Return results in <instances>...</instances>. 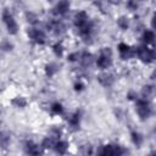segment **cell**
I'll use <instances>...</instances> for the list:
<instances>
[{"instance_id":"1f68e13d","label":"cell","mask_w":156,"mask_h":156,"mask_svg":"<svg viewBox=\"0 0 156 156\" xmlns=\"http://www.w3.org/2000/svg\"><path fill=\"white\" fill-rule=\"evenodd\" d=\"M155 155H156V154H155V151H151V152H150V155H149V156H155Z\"/></svg>"},{"instance_id":"2e32d148","label":"cell","mask_w":156,"mask_h":156,"mask_svg":"<svg viewBox=\"0 0 156 156\" xmlns=\"http://www.w3.org/2000/svg\"><path fill=\"white\" fill-rule=\"evenodd\" d=\"M143 136H141V134L140 133H138V132H132V141L136 145V146H140L141 144H143Z\"/></svg>"},{"instance_id":"484cf974","label":"cell","mask_w":156,"mask_h":156,"mask_svg":"<svg viewBox=\"0 0 156 156\" xmlns=\"http://www.w3.org/2000/svg\"><path fill=\"white\" fill-rule=\"evenodd\" d=\"M100 55L106 56V57H112V51H111L110 48H102L101 51H100Z\"/></svg>"},{"instance_id":"7a4b0ae2","label":"cell","mask_w":156,"mask_h":156,"mask_svg":"<svg viewBox=\"0 0 156 156\" xmlns=\"http://www.w3.org/2000/svg\"><path fill=\"white\" fill-rule=\"evenodd\" d=\"M135 54L138 55V57L144 61V62H151L154 61L155 58V54H154V50L149 49L146 45H140L136 50H135Z\"/></svg>"},{"instance_id":"30bf717a","label":"cell","mask_w":156,"mask_h":156,"mask_svg":"<svg viewBox=\"0 0 156 156\" xmlns=\"http://www.w3.org/2000/svg\"><path fill=\"white\" fill-rule=\"evenodd\" d=\"M78 29H79L80 35L87 38V37H89V35H90V33H91V29H93V23H91L90 21H88L87 23H84L83 26H80Z\"/></svg>"},{"instance_id":"d6986e66","label":"cell","mask_w":156,"mask_h":156,"mask_svg":"<svg viewBox=\"0 0 156 156\" xmlns=\"http://www.w3.org/2000/svg\"><path fill=\"white\" fill-rule=\"evenodd\" d=\"M51 111H52L55 115H61V113L63 112V107H62V105H61L60 102H54V104L51 105Z\"/></svg>"},{"instance_id":"9a60e30c","label":"cell","mask_w":156,"mask_h":156,"mask_svg":"<svg viewBox=\"0 0 156 156\" xmlns=\"http://www.w3.org/2000/svg\"><path fill=\"white\" fill-rule=\"evenodd\" d=\"M154 39H155V34H154V32L146 29V30L144 32V34H143V40H144L146 44H149V43H152Z\"/></svg>"},{"instance_id":"8992f818","label":"cell","mask_w":156,"mask_h":156,"mask_svg":"<svg viewBox=\"0 0 156 156\" xmlns=\"http://www.w3.org/2000/svg\"><path fill=\"white\" fill-rule=\"evenodd\" d=\"M89 20H88V15H87V12H84V11H79V12H77L76 13V16H74V24H76V27H80V26H83L84 23H87Z\"/></svg>"},{"instance_id":"cb8c5ba5","label":"cell","mask_w":156,"mask_h":156,"mask_svg":"<svg viewBox=\"0 0 156 156\" xmlns=\"http://www.w3.org/2000/svg\"><path fill=\"white\" fill-rule=\"evenodd\" d=\"M52 50H54V52H55V55L56 56H61L62 55V52H63V48H62V45L61 44H55L54 46H52Z\"/></svg>"},{"instance_id":"4fadbf2b","label":"cell","mask_w":156,"mask_h":156,"mask_svg":"<svg viewBox=\"0 0 156 156\" xmlns=\"http://www.w3.org/2000/svg\"><path fill=\"white\" fill-rule=\"evenodd\" d=\"M79 58H80V62H82L83 66H89L93 62V55L89 54V52H83L79 56Z\"/></svg>"},{"instance_id":"e0dca14e","label":"cell","mask_w":156,"mask_h":156,"mask_svg":"<svg viewBox=\"0 0 156 156\" xmlns=\"http://www.w3.org/2000/svg\"><path fill=\"white\" fill-rule=\"evenodd\" d=\"M55 143H56V141L54 140V138H52V136H48V138H45V139L43 140L41 146H43L44 149H51V147H54Z\"/></svg>"},{"instance_id":"4dcf8cb0","label":"cell","mask_w":156,"mask_h":156,"mask_svg":"<svg viewBox=\"0 0 156 156\" xmlns=\"http://www.w3.org/2000/svg\"><path fill=\"white\" fill-rule=\"evenodd\" d=\"M127 5L130 7V10H136V7H138V4L136 2H128Z\"/></svg>"},{"instance_id":"f1b7e54d","label":"cell","mask_w":156,"mask_h":156,"mask_svg":"<svg viewBox=\"0 0 156 156\" xmlns=\"http://www.w3.org/2000/svg\"><path fill=\"white\" fill-rule=\"evenodd\" d=\"M1 46H2V49H4V50H6V51H9V50H11V49H12V44H11L10 41H4Z\"/></svg>"},{"instance_id":"52a82bcc","label":"cell","mask_w":156,"mask_h":156,"mask_svg":"<svg viewBox=\"0 0 156 156\" xmlns=\"http://www.w3.org/2000/svg\"><path fill=\"white\" fill-rule=\"evenodd\" d=\"M118 50H119L121 56H122L123 58H127V57H129V56H133V55H134V52H133L132 48H130L129 45L124 44V43H119V44H118Z\"/></svg>"},{"instance_id":"7c38bea8","label":"cell","mask_w":156,"mask_h":156,"mask_svg":"<svg viewBox=\"0 0 156 156\" xmlns=\"http://www.w3.org/2000/svg\"><path fill=\"white\" fill-rule=\"evenodd\" d=\"M98 156H113V145H105V146H102L99 150Z\"/></svg>"},{"instance_id":"8fae6325","label":"cell","mask_w":156,"mask_h":156,"mask_svg":"<svg viewBox=\"0 0 156 156\" xmlns=\"http://www.w3.org/2000/svg\"><path fill=\"white\" fill-rule=\"evenodd\" d=\"M54 147H55V150H56V152L58 155H65L67 149H68V145H67L66 141H56Z\"/></svg>"},{"instance_id":"4316f807","label":"cell","mask_w":156,"mask_h":156,"mask_svg":"<svg viewBox=\"0 0 156 156\" xmlns=\"http://www.w3.org/2000/svg\"><path fill=\"white\" fill-rule=\"evenodd\" d=\"M27 18H28V22H30V23H37L38 22V17L33 12H28L27 13Z\"/></svg>"},{"instance_id":"603a6c76","label":"cell","mask_w":156,"mask_h":156,"mask_svg":"<svg viewBox=\"0 0 156 156\" xmlns=\"http://www.w3.org/2000/svg\"><path fill=\"white\" fill-rule=\"evenodd\" d=\"M12 104L16 105L17 107H24V106L27 105V101H26L23 98H15V99L12 100Z\"/></svg>"},{"instance_id":"277c9868","label":"cell","mask_w":156,"mask_h":156,"mask_svg":"<svg viewBox=\"0 0 156 156\" xmlns=\"http://www.w3.org/2000/svg\"><path fill=\"white\" fill-rule=\"evenodd\" d=\"M27 34L30 39H33L37 44H44L45 43V34L43 30L37 29V28H29L27 30Z\"/></svg>"},{"instance_id":"44dd1931","label":"cell","mask_w":156,"mask_h":156,"mask_svg":"<svg viewBox=\"0 0 156 156\" xmlns=\"http://www.w3.org/2000/svg\"><path fill=\"white\" fill-rule=\"evenodd\" d=\"M10 143V136L6 133H0V146L6 147Z\"/></svg>"},{"instance_id":"f546056e","label":"cell","mask_w":156,"mask_h":156,"mask_svg":"<svg viewBox=\"0 0 156 156\" xmlns=\"http://www.w3.org/2000/svg\"><path fill=\"white\" fill-rule=\"evenodd\" d=\"M83 88H84V85H83L80 82L74 84V90H77V91H80V90H83Z\"/></svg>"},{"instance_id":"3957f363","label":"cell","mask_w":156,"mask_h":156,"mask_svg":"<svg viewBox=\"0 0 156 156\" xmlns=\"http://www.w3.org/2000/svg\"><path fill=\"white\" fill-rule=\"evenodd\" d=\"M2 20H4L5 24H6V28H7L9 33L10 34H16L17 33V29H18V26H17L16 21L13 20V16L7 10H5L2 12Z\"/></svg>"},{"instance_id":"6da1fadb","label":"cell","mask_w":156,"mask_h":156,"mask_svg":"<svg viewBox=\"0 0 156 156\" xmlns=\"http://www.w3.org/2000/svg\"><path fill=\"white\" fill-rule=\"evenodd\" d=\"M136 112L141 119L149 118L151 115V107L146 99H138L136 100Z\"/></svg>"},{"instance_id":"5bb4252c","label":"cell","mask_w":156,"mask_h":156,"mask_svg":"<svg viewBox=\"0 0 156 156\" xmlns=\"http://www.w3.org/2000/svg\"><path fill=\"white\" fill-rule=\"evenodd\" d=\"M99 80H100V83H101L102 85L110 87V85L112 84V82H113V78H112V76H110V74H102V76L99 77Z\"/></svg>"},{"instance_id":"ffe728a7","label":"cell","mask_w":156,"mask_h":156,"mask_svg":"<svg viewBox=\"0 0 156 156\" xmlns=\"http://www.w3.org/2000/svg\"><path fill=\"white\" fill-rule=\"evenodd\" d=\"M79 121H80V115L78 112H76L71 118H69V124L72 127H78L79 126Z\"/></svg>"},{"instance_id":"ba28073f","label":"cell","mask_w":156,"mask_h":156,"mask_svg":"<svg viewBox=\"0 0 156 156\" xmlns=\"http://www.w3.org/2000/svg\"><path fill=\"white\" fill-rule=\"evenodd\" d=\"M69 9V4L67 1H60L56 4L55 9H54V13L55 15H65Z\"/></svg>"},{"instance_id":"83f0119b","label":"cell","mask_w":156,"mask_h":156,"mask_svg":"<svg viewBox=\"0 0 156 156\" xmlns=\"http://www.w3.org/2000/svg\"><path fill=\"white\" fill-rule=\"evenodd\" d=\"M78 58H79V55H78L77 52L69 54V55H68V57H67V60H68V61H71V62H74V61H77Z\"/></svg>"},{"instance_id":"7402d4cb","label":"cell","mask_w":156,"mask_h":156,"mask_svg":"<svg viewBox=\"0 0 156 156\" xmlns=\"http://www.w3.org/2000/svg\"><path fill=\"white\" fill-rule=\"evenodd\" d=\"M56 71H57V68H56L55 65H51V63H50V65H46V66H45V72H46V74H48L49 77L54 76Z\"/></svg>"},{"instance_id":"ac0fdd59","label":"cell","mask_w":156,"mask_h":156,"mask_svg":"<svg viewBox=\"0 0 156 156\" xmlns=\"http://www.w3.org/2000/svg\"><path fill=\"white\" fill-rule=\"evenodd\" d=\"M117 24L119 26V28H121V29H127V28H128V26H129V21H128V18H127V17L121 16V17L118 18V21H117Z\"/></svg>"},{"instance_id":"5b68a950","label":"cell","mask_w":156,"mask_h":156,"mask_svg":"<svg viewBox=\"0 0 156 156\" xmlns=\"http://www.w3.org/2000/svg\"><path fill=\"white\" fill-rule=\"evenodd\" d=\"M26 152L29 156H39L40 155V146L34 144L33 141H27L26 143Z\"/></svg>"},{"instance_id":"9c48e42d","label":"cell","mask_w":156,"mask_h":156,"mask_svg":"<svg viewBox=\"0 0 156 156\" xmlns=\"http://www.w3.org/2000/svg\"><path fill=\"white\" fill-rule=\"evenodd\" d=\"M96 63H98V66L100 67V68H102V69H106V68H108L110 66H111V63H112V60H111V57H106V56H99L98 57V60H96Z\"/></svg>"},{"instance_id":"d4e9b609","label":"cell","mask_w":156,"mask_h":156,"mask_svg":"<svg viewBox=\"0 0 156 156\" xmlns=\"http://www.w3.org/2000/svg\"><path fill=\"white\" fill-rule=\"evenodd\" d=\"M154 93V87L152 85H145L144 88H143V94H144V96H149V95H151Z\"/></svg>"}]
</instances>
